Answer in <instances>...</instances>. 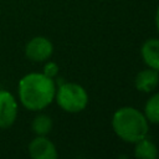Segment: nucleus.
I'll use <instances>...</instances> for the list:
<instances>
[{"label": "nucleus", "instance_id": "obj_1", "mask_svg": "<svg viewBox=\"0 0 159 159\" xmlns=\"http://www.w3.org/2000/svg\"><path fill=\"white\" fill-rule=\"evenodd\" d=\"M56 82L42 72H29L17 83V101L25 109L41 112L55 101Z\"/></svg>", "mask_w": 159, "mask_h": 159}, {"label": "nucleus", "instance_id": "obj_2", "mask_svg": "<svg viewBox=\"0 0 159 159\" xmlns=\"http://www.w3.org/2000/svg\"><path fill=\"white\" fill-rule=\"evenodd\" d=\"M112 128L119 139L134 144L148 135L149 122L144 113L135 107L124 106L113 113Z\"/></svg>", "mask_w": 159, "mask_h": 159}, {"label": "nucleus", "instance_id": "obj_3", "mask_svg": "<svg viewBox=\"0 0 159 159\" xmlns=\"http://www.w3.org/2000/svg\"><path fill=\"white\" fill-rule=\"evenodd\" d=\"M55 101L57 106L67 113H80L88 104V93L78 83L63 82L56 87Z\"/></svg>", "mask_w": 159, "mask_h": 159}, {"label": "nucleus", "instance_id": "obj_4", "mask_svg": "<svg viewBox=\"0 0 159 159\" xmlns=\"http://www.w3.org/2000/svg\"><path fill=\"white\" fill-rule=\"evenodd\" d=\"M24 52L30 61L41 63L51 58L53 53V43L46 36H34L26 42Z\"/></svg>", "mask_w": 159, "mask_h": 159}, {"label": "nucleus", "instance_id": "obj_5", "mask_svg": "<svg viewBox=\"0 0 159 159\" xmlns=\"http://www.w3.org/2000/svg\"><path fill=\"white\" fill-rule=\"evenodd\" d=\"M19 114V101L15 94L5 88H0V129L10 128Z\"/></svg>", "mask_w": 159, "mask_h": 159}, {"label": "nucleus", "instance_id": "obj_6", "mask_svg": "<svg viewBox=\"0 0 159 159\" xmlns=\"http://www.w3.org/2000/svg\"><path fill=\"white\" fill-rule=\"evenodd\" d=\"M27 152L32 159H56L58 157L55 143L47 135H36L30 140Z\"/></svg>", "mask_w": 159, "mask_h": 159}, {"label": "nucleus", "instance_id": "obj_7", "mask_svg": "<svg viewBox=\"0 0 159 159\" xmlns=\"http://www.w3.org/2000/svg\"><path fill=\"white\" fill-rule=\"evenodd\" d=\"M134 86L139 92L150 93L159 86V72L149 67L139 71L134 78Z\"/></svg>", "mask_w": 159, "mask_h": 159}, {"label": "nucleus", "instance_id": "obj_8", "mask_svg": "<svg viewBox=\"0 0 159 159\" xmlns=\"http://www.w3.org/2000/svg\"><path fill=\"white\" fill-rule=\"evenodd\" d=\"M143 62L147 67L159 72V39L152 37L143 42L140 48Z\"/></svg>", "mask_w": 159, "mask_h": 159}, {"label": "nucleus", "instance_id": "obj_9", "mask_svg": "<svg viewBox=\"0 0 159 159\" xmlns=\"http://www.w3.org/2000/svg\"><path fill=\"white\" fill-rule=\"evenodd\" d=\"M159 155L157 145L147 137L134 143V157L138 159H157Z\"/></svg>", "mask_w": 159, "mask_h": 159}, {"label": "nucleus", "instance_id": "obj_10", "mask_svg": "<svg viewBox=\"0 0 159 159\" xmlns=\"http://www.w3.org/2000/svg\"><path fill=\"white\" fill-rule=\"evenodd\" d=\"M53 120L46 113H39L31 122V130L35 135H47L52 130Z\"/></svg>", "mask_w": 159, "mask_h": 159}, {"label": "nucleus", "instance_id": "obj_11", "mask_svg": "<svg viewBox=\"0 0 159 159\" xmlns=\"http://www.w3.org/2000/svg\"><path fill=\"white\" fill-rule=\"evenodd\" d=\"M144 116L149 123L159 124V92L152 94L144 104Z\"/></svg>", "mask_w": 159, "mask_h": 159}, {"label": "nucleus", "instance_id": "obj_12", "mask_svg": "<svg viewBox=\"0 0 159 159\" xmlns=\"http://www.w3.org/2000/svg\"><path fill=\"white\" fill-rule=\"evenodd\" d=\"M58 71H60V67H58V65H57L55 61H50V60H47V61L43 62L42 73L46 75L47 77L55 80V78L57 77V75H58Z\"/></svg>", "mask_w": 159, "mask_h": 159}, {"label": "nucleus", "instance_id": "obj_13", "mask_svg": "<svg viewBox=\"0 0 159 159\" xmlns=\"http://www.w3.org/2000/svg\"><path fill=\"white\" fill-rule=\"evenodd\" d=\"M154 22H155V27H157V31H158V34H159V5H158V7H157V11H155Z\"/></svg>", "mask_w": 159, "mask_h": 159}, {"label": "nucleus", "instance_id": "obj_14", "mask_svg": "<svg viewBox=\"0 0 159 159\" xmlns=\"http://www.w3.org/2000/svg\"><path fill=\"white\" fill-rule=\"evenodd\" d=\"M158 157H159V155H158Z\"/></svg>", "mask_w": 159, "mask_h": 159}]
</instances>
